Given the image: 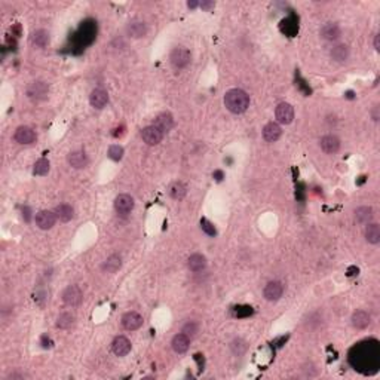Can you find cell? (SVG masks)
Listing matches in <instances>:
<instances>
[{"mask_svg": "<svg viewBox=\"0 0 380 380\" xmlns=\"http://www.w3.org/2000/svg\"><path fill=\"white\" fill-rule=\"evenodd\" d=\"M108 158L114 162H119L122 158H123V147L119 146V144H113L108 147V152H107Z\"/></svg>", "mask_w": 380, "mask_h": 380, "instance_id": "cell-32", "label": "cell"}, {"mask_svg": "<svg viewBox=\"0 0 380 380\" xmlns=\"http://www.w3.org/2000/svg\"><path fill=\"white\" fill-rule=\"evenodd\" d=\"M350 321H352V325H353L356 330H364V328H367V327L371 324V316H370V313L365 312V311H355V312L352 313Z\"/></svg>", "mask_w": 380, "mask_h": 380, "instance_id": "cell-17", "label": "cell"}, {"mask_svg": "<svg viewBox=\"0 0 380 380\" xmlns=\"http://www.w3.org/2000/svg\"><path fill=\"white\" fill-rule=\"evenodd\" d=\"M374 49L376 51L380 49V36L379 35H376V37H374Z\"/></svg>", "mask_w": 380, "mask_h": 380, "instance_id": "cell-36", "label": "cell"}, {"mask_svg": "<svg viewBox=\"0 0 380 380\" xmlns=\"http://www.w3.org/2000/svg\"><path fill=\"white\" fill-rule=\"evenodd\" d=\"M141 325H143V316H141L138 312L131 311V312H126V313L122 316V327H123L125 330L136 331V330H138Z\"/></svg>", "mask_w": 380, "mask_h": 380, "instance_id": "cell-9", "label": "cell"}, {"mask_svg": "<svg viewBox=\"0 0 380 380\" xmlns=\"http://www.w3.org/2000/svg\"><path fill=\"white\" fill-rule=\"evenodd\" d=\"M198 324L196 322H193V321H189L187 324H184L183 325V330H181V333H184L186 336H189V337H193V336H196V333H198Z\"/></svg>", "mask_w": 380, "mask_h": 380, "instance_id": "cell-33", "label": "cell"}, {"mask_svg": "<svg viewBox=\"0 0 380 380\" xmlns=\"http://www.w3.org/2000/svg\"><path fill=\"white\" fill-rule=\"evenodd\" d=\"M141 138L147 146H156L162 141L164 133L159 128H156L155 125H149L141 131Z\"/></svg>", "mask_w": 380, "mask_h": 380, "instance_id": "cell-7", "label": "cell"}, {"mask_svg": "<svg viewBox=\"0 0 380 380\" xmlns=\"http://www.w3.org/2000/svg\"><path fill=\"white\" fill-rule=\"evenodd\" d=\"M122 268V259L117 254L110 256L104 263H103V272L104 274H116Z\"/></svg>", "mask_w": 380, "mask_h": 380, "instance_id": "cell-26", "label": "cell"}, {"mask_svg": "<svg viewBox=\"0 0 380 380\" xmlns=\"http://www.w3.org/2000/svg\"><path fill=\"white\" fill-rule=\"evenodd\" d=\"M131 342L125 336H117L111 343V350L116 356H126L131 352Z\"/></svg>", "mask_w": 380, "mask_h": 380, "instance_id": "cell-12", "label": "cell"}, {"mask_svg": "<svg viewBox=\"0 0 380 380\" xmlns=\"http://www.w3.org/2000/svg\"><path fill=\"white\" fill-rule=\"evenodd\" d=\"M67 162L71 168L74 170H82L88 165V156L83 150H74L71 153H69L67 156Z\"/></svg>", "mask_w": 380, "mask_h": 380, "instance_id": "cell-15", "label": "cell"}, {"mask_svg": "<svg viewBox=\"0 0 380 380\" xmlns=\"http://www.w3.org/2000/svg\"><path fill=\"white\" fill-rule=\"evenodd\" d=\"M355 220L358 224H368L373 220V208L371 207H359L355 211Z\"/></svg>", "mask_w": 380, "mask_h": 380, "instance_id": "cell-27", "label": "cell"}, {"mask_svg": "<svg viewBox=\"0 0 380 380\" xmlns=\"http://www.w3.org/2000/svg\"><path fill=\"white\" fill-rule=\"evenodd\" d=\"M282 136V130L281 126L276 122H269L265 128H263V138L268 143H275L281 138Z\"/></svg>", "mask_w": 380, "mask_h": 380, "instance_id": "cell-14", "label": "cell"}, {"mask_svg": "<svg viewBox=\"0 0 380 380\" xmlns=\"http://www.w3.org/2000/svg\"><path fill=\"white\" fill-rule=\"evenodd\" d=\"M187 6L193 9V8H196V6H198V2H189V3H187Z\"/></svg>", "mask_w": 380, "mask_h": 380, "instance_id": "cell-38", "label": "cell"}, {"mask_svg": "<svg viewBox=\"0 0 380 380\" xmlns=\"http://www.w3.org/2000/svg\"><path fill=\"white\" fill-rule=\"evenodd\" d=\"M201 8L205 9V11H209L211 8H214V2H202V3H201Z\"/></svg>", "mask_w": 380, "mask_h": 380, "instance_id": "cell-35", "label": "cell"}, {"mask_svg": "<svg viewBox=\"0 0 380 380\" xmlns=\"http://www.w3.org/2000/svg\"><path fill=\"white\" fill-rule=\"evenodd\" d=\"M201 229L208 235V236H215V227H214V224L211 223V221H208L207 218H202L201 220Z\"/></svg>", "mask_w": 380, "mask_h": 380, "instance_id": "cell-34", "label": "cell"}, {"mask_svg": "<svg viewBox=\"0 0 380 380\" xmlns=\"http://www.w3.org/2000/svg\"><path fill=\"white\" fill-rule=\"evenodd\" d=\"M170 196L175 201H181L184 199V196L187 195V187L181 183V181H175L170 186Z\"/></svg>", "mask_w": 380, "mask_h": 380, "instance_id": "cell-28", "label": "cell"}, {"mask_svg": "<svg viewBox=\"0 0 380 380\" xmlns=\"http://www.w3.org/2000/svg\"><path fill=\"white\" fill-rule=\"evenodd\" d=\"M126 35L133 39H141L147 35V26L143 21H131L126 27Z\"/></svg>", "mask_w": 380, "mask_h": 380, "instance_id": "cell-18", "label": "cell"}, {"mask_svg": "<svg viewBox=\"0 0 380 380\" xmlns=\"http://www.w3.org/2000/svg\"><path fill=\"white\" fill-rule=\"evenodd\" d=\"M32 43L37 48H45L49 43V33L46 30H36L32 36Z\"/></svg>", "mask_w": 380, "mask_h": 380, "instance_id": "cell-29", "label": "cell"}, {"mask_svg": "<svg viewBox=\"0 0 380 380\" xmlns=\"http://www.w3.org/2000/svg\"><path fill=\"white\" fill-rule=\"evenodd\" d=\"M330 55H331V60H333V61H336V63H345V61L349 58V48H347V45H345V43H339V45H336V46L331 49Z\"/></svg>", "mask_w": 380, "mask_h": 380, "instance_id": "cell-24", "label": "cell"}, {"mask_svg": "<svg viewBox=\"0 0 380 380\" xmlns=\"http://www.w3.org/2000/svg\"><path fill=\"white\" fill-rule=\"evenodd\" d=\"M187 266L192 272H201L207 268V259L202 254H192L187 260Z\"/></svg>", "mask_w": 380, "mask_h": 380, "instance_id": "cell-25", "label": "cell"}, {"mask_svg": "<svg viewBox=\"0 0 380 380\" xmlns=\"http://www.w3.org/2000/svg\"><path fill=\"white\" fill-rule=\"evenodd\" d=\"M171 345H173L174 352H177V353H186L187 349H189V345H190V339H189V336H186L184 333H180V334L174 336Z\"/></svg>", "mask_w": 380, "mask_h": 380, "instance_id": "cell-22", "label": "cell"}, {"mask_svg": "<svg viewBox=\"0 0 380 380\" xmlns=\"http://www.w3.org/2000/svg\"><path fill=\"white\" fill-rule=\"evenodd\" d=\"M27 95L33 101H43L49 95V85L43 80H36L27 88Z\"/></svg>", "mask_w": 380, "mask_h": 380, "instance_id": "cell-3", "label": "cell"}, {"mask_svg": "<svg viewBox=\"0 0 380 380\" xmlns=\"http://www.w3.org/2000/svg\"><path fill=\"white\" fill-rule=\"evenodd\" d=\"M224 105H226V108L230 113L241 114V113H243L249 107V95L245 91L239 89V88H233V89L226 92V95H224Z\"/></svg>", "mask_w": 380, "mask_h": 380, "instance_id": "cell-1", "label": "cell"}, {"mask_svg": "<svg viewBox=\"0 0 380 380\" xmlns=\"http://www.w3.org/2000/svg\"><path fill=\"white\" fill-rule=\"evenodd\" d=\"M156 128H159L164 134L165 133H170L173 130L174 126V119L171 116V113H161L156 119H155V123H153Z\"/></svg>", "mask_w": 380, "mask_h": 380, "instance_id": "cell-20", "label": "cell"}, {"mask_svg": "<svg viewBox=\"0 0 380 380\" xmlns=\"http://www.w3.org/2000/svg\"><path fill=\"white\" fill-rule=\"evenodd\" d=\"M170 61L173 64L174 69L177 70H181V69H186L190 61H192V54L187 48L184 46H177L171 51V55H170Z\"/></svg>", "mask_w": 380, "mask_h": 380, "instance_id": "cell-2", "label": "cell"}, {"mask_svg": "<svg viewBox=\"0 0 380 380\" xmlns=\"http://www.w3.org/2000/svg\"><path fill=\"white\" fill-rule=\"evenodd\" d=\"M364 236L365 241L368 243H379L380 242V226L377 223H368L365 224V230H364Z\"/></svg>", "mask_w": 380, "mask_h": 380, "instance_id": "cell-21", "label": "cell"}, {"mask_svg": "<svg viewBox=\"0 0 380 380\" xmlns=\"http://www.w3.org/2000/svg\"><path fill=\"white\" fill-rule=\"evenodd\" d=\"M35 221L37 224L39 229L42 230H49L54 227L55 221H57V215L54 211H49V209H42L39 211L36 215H35Z\"/></svg>", "mask_w": 380, "mask_h": 380, "instance_id": "cell-6", "label": "cell"}, {"mask_svg": "<svg viewBox=\"0 0 380 380\" xmlns=\"http://www.w3.org/2000/svg\"><path fill=\"white\" fill-rule=\"evenodd\" d=\"M49 168H51V164L48 159L42 158L39 159L36 164H35V168H33V174L35 175H46L49 173Z\"/></svg>", "mask_w": 380, "mask_h": 380, "instance_id": "cell-31", "label": "cell"}, {"mask_svg": "<svg viewBox=\"0 0 380 380\" xmlns=\"http://www.w3.org/2000/svg\"><path fill=\"white\" fill-rule=\"evenodd\" d=\"M54 212L57 215V220H60L63 223H67L74 217V209L69 204H60L58 207H55Z\"/></svg>", "mask_w": 380, "mask_h": 380, "instance_id": "cell-23", "label": "cell"}, {"mask_svg": "<svg viewBox=\"0 0 380 380\" xmlns=\"http://www.w3.org/2000/svg\"><path fill=\"white\" fill-rule=\"evenodd\" d=\"M14 140L18 144H32L36 141V133L30 126H18L14 134Z\"/></svg>", "mask_w": 380, "mask_h": 380, "instance_id": "cell-11", "label": "cell"}, {"mask_svg": "<svg viewBox=\"0 0 380 380\" xmlns=\"http://www.w3.org/2000/svg\"><path fill=\"white\" fill-rule=\"evenodd\" d=\"M107 103H108V94H107L104 89L97 88V89H94V91L91 92V95H89V104H91L94 108L101 110V108H104V107L107 105Z\"/></svg>", "mask_w": 380, "mask_h": 380, "instance_id": "cell-13", "label": "cell"}, {"mask_svg": "<svg viewBox=\"0 0 380 380\" xmlns=\"http://www.w3.org/2000/svg\"><path fill=\"white\" fill-rule=\"evenodd\" d=\"M282 293H284V285L279 281H271L263 290V296L268 302H278L282 297Z\"/></svg>", "mask_w": 380, "mask_h": 380, "instance_id": "cell-10", "label": "cell"}, {"mask_svg": "<svg viewBox=\"0 0 380 380\" xmlns=\"http://www.w3.org/2000/svg\"><path fill=\"white\" fill-rule=\"evenodd\" d=\"M371 114H373V119H374V120H379V107H377V105L373 108V113H371Z\"/></svg>", "mask_w": 380, "mask_h": 380, "instance_id": "cell-37", "label": "cell"}, {"mask_svg": "<svg viewBox=\"0 0 380 380\" xmlns=\"http://www.w3.org/2000/svg\"><path fill=\"white\" fill-rule=\"evenodd\" d=\"M319 144H321L322 152L327 153V155H334L340 149V140L336 136H325V137H322Z\"/></svg>", "mask_w": 380, "mask_h": 380, "instance_id": "cell-16", "label": "cell"}, {"mask_svg": "<svg viewBox=\"0 0 380 380\" xmlns=\"http://www.w3.org/2000/svg\"><path fill=\"white\" fill-rule=\"evenodd\" d=\"M73 322H74V315L70 313V312H64V313H61L58 316L57 327L61 328V330H67V328H70L73 325Z\"/></svg>", "mask_w": 380, "mask_h": 380, "instance_id": "cell-30", "label": "cell"}, {"mask_svg": "<svg viewBox=\"0 0 380 380\" xmlns=\"http://www.w3.org/2000/svg\"><path fill=\"white\" fill-rule=\"evenodd\" d=\"M340 35H342V30L336 23H328L321 29V37L324 40H328V42L337 40L340 37Z\"/></svg>", "mask_w": 380, "mask_h": 380, "instance_id": "cell-19", "label": "cell"}, {"mask_svg": "<svg viewBox=\"0 0 380 380\" xmlns=\"http://www.w3.org/2000/svg\"><path fill=\"white\" fill-rule=\"evenodd\" d=\"M275 117L282 125H290L294 120V108L288 103H281L275 108Z\"/></svg>", "mask_w": 380, "mask_h": 380, "instance_id": "cell-8", "label": "cell"}, {"mask_svg": "<svg viewBox=\"0 0 380 380\" xmlns=\"http://www.w3.org/2000/svg\"><path fill=\"white\" fill-rule=\"evenodd\" d=\"M114 209L117 214L120 215H126L130 214L133 209H134V199L131 195H126V193H122V195H117L116 199H114Z\"/></svg>", "mask_w": 380, "mask_h": 380, "instance_id": "cell-5", "label": "cell"}, {"mask_svg": "<svg viewBox=\"0 0 380 380\" xmlns=\"http://www.w3.org/2000/svg\"><path fill=\"white\" fill-rule=\"evenodd\" d=\"M83 300V294L82 290L77 285H69L64 291H63V302L67 306H79Z\"/></svg>", "mask_w": 380, "mask_h": 380, "instance_id": "cell-4", "label": "cell"}]
</instances>
